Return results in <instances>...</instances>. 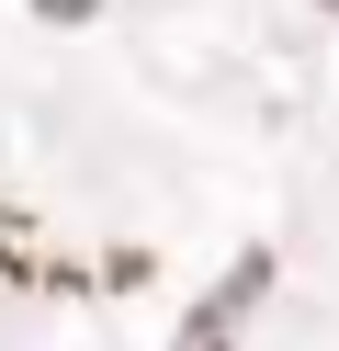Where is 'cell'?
Returning <instances> with one entry per match:
<instances>
[{
  "label": "cell",
  "instance_id": "6da1fadb",
  "mask_svg": "<svg viewBox=\"0 0 339 351\" xmlns=\"http://www.w3.org/2000/svg\"><path fill=\"white\" fill-rule=\"evenodd\" d=\"M271 295V250H238V272L215 283V295L192 306V328H181V351H238V328H249V306Z\"/></svg>",
  "mask_w": 339,
  "mask_h": 351
},
{
  "label": "cell",
  "instance_id": "7a4b0ae2",
  "mask_svg": "<svg viewBox=\"0 0 339 351\" xmlns=\"http://www.w3.org/2000/svg\"><path fill=\"white\" fill-rule=\"evenodd\" d=\"M45 23H90V12H102V0H34Z\"/></svg>",
  "mask_w": 339,
  "mask_h": 351
}]
</instances>
